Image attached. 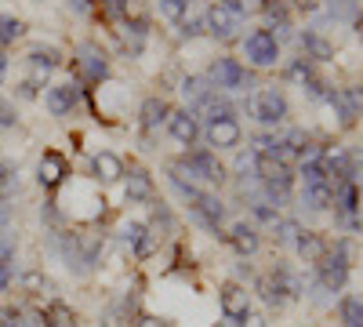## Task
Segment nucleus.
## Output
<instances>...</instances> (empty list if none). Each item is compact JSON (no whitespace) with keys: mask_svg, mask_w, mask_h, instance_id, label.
Segmentation results:
<instances>
[{"mask_svg":"<svg viewBox=\"0 0 363 327\" xmlns=\"http://www.w3.org/2000/svg\"><path fill=\"white\" fill-rule=\"evenodd\" d=\"M29 66H33V73H37L33 84H40V80H48V73H55L58 66H62V55H58L55 48H33L29 51Z\"/></svg>","mask_w":363,"mask_h":327,"instance_id":"obj_20","label":"nucleus"},{"mask_svg":"<svg viewBox=\"0 0 363 327\" xmlns=\"http://www.w3.org/2000/svg\"><path fill=\"white\" fill-rule=\"evenodd\" d=\"M124 37H128V48L138 55V51H142V44H145V22H142V18H138V22H131Z\"/></svg>","mask_w":363,"mask_h":327,"instance_id":"obj_35","label":"nucleus"},{"mask_svg":"<svg viewBox=\"0 0 363 327\" xmlns=\"http://www.w3.org/2000/svg\"><path fill=\"white\" fill-rule=\"evenodd\" d=\"M262 8H265V18H269L272 26L287 29V8H284V0H262Z\"/></svg>","mask_w":363,"mask_h":327,"instance_id":"obj_33","label":"nucleus"},{"mask_svg":"<svg viewBox=\"0 0 363 327\" xmlns=\"http://www.w3.org/2000/svg\"><path fill=\"white\" fill-rule=\"evenodd\" d=\"M193 215H196L207 229H218L222 218H225V204H222L218 196H211V193H200V196L193 200Z\"/></svg>","mask_w":363,"mask_h":327,"instance_id":"obj_14","label":"nucleus"},{"mask_svg":"<svg viewBox=\"0 0 363 327\" xmlns=\"http://www.w3.org/2000/svg\"><path fill=\"white\" fill-rule=\"evenodd\" d=\"M73 66L80 73L84 84H102L109 77V62H106V55L99 48H91V44H80L77 48V58H73Z\"/></svg>","mask_w":363,"mask_h":327,"instance_id":"obj_5","label":"nucleus"},{"mask_svg":"<svg viewBox=\"0 0 363 327\" xmlns=\"http://www.w3.org/2000/svg\"><path fill=\"white\" fill-rule=\"evenodd\" d=\"M338 316H342L345 327H363V302L349 294V299H342V306H338Z\"/></svg>","mask_w":363,"mask_h":327,"instance_id":"obj_28","label":"nucleus"},{"mask_svg":"<svg viewBox=\"0 0 363 327\" xmlns=\"http://www.w3.org/2000/svg\"><path fill=\"white\" fill-rule=\"evenodd\" d=\"M306 204H309V211L335 207V186H306Z\"/></svg>","mask_w":363,"mask_h":327,"instance_id":"obj_24","label":"nucleus"},{"mask_svg":"<svg viewBox=\"0 0 363 327\" xmlns=\"http://www.w3.org/2000/svg\"><path fill=\"white\" fill-rule=\"evenodd\" d=\"M91 171H95L99 182H120L128 167H124V160H120L116 153L102 150V153H95V160H91Z\"/></svg>","mask_w":363,"mask_h":327,"instance_id":"obj_17","label":"nucleus"},{"mask_svg":"<svg viewBox=\"0 0 363 327\" xmlns=\"http://www.w3.org/2000/svg\"><path fill=\"white\" fill-rule=\"evenodd\" d=\"M40 327H73V309H69L66 302H51V306L44 309Z\"/></svg>","mask_w":363,"mask_h":327,"instance_id":"obj_25","label":"nucleus"},{"mask_svg":"<svg viewBox=\"0 0 363 327\" xmlns=\"http://www.w3.org/2000/svg\"><path fill=\"white\" fill-rule=\"evenodd\" d=\"M69 8H77V11H87V8H91V0H69Z\"/></svg>","mask_w":363,"mask_h":327,"instance_id":"obj_47","label":"nucleus"},{"mask_svg":"<svg viewBox=\"0 0 363 327\" xmlns=\"http://www.w3.org/2000/svg\"><path fill=\"white\" fill-rule=\"evenodd\" d=\"M294 251L301 255V262H320L330 248H327V240H323V236L320 233H313V229H301V236H298V244H294Z\"/></svg>","mask_w":363,"mask_h":327,"instance_id":"obj_21","label":"nucleus"},{"mask_svg":"<svg viewBox=\"0 0 363 327\" xmlns=\"http://www.w3.org/2000/svg\"><path fill=\"white\" fill-rule=\"evenodd\" d=\"M182 26H186V29H182L186 37H196V33H203V29H207V22H200V18H182Z\"/></svg>","mask_w":363,"mask_h":327,"instance_id":"obj_41","label":"nucleus"},{"mask_svg":"<svg viewBox=\"0 0 363 327\" xmlns=\"http://www.w3.org/2000/svg\"><path fill=\"white\" fill-rule=\"evenodd\" d=\"M22 33H26L22 18H15V15H0V44H15Z\"/></svg>","mask_w":363,"mask_h":327,"instance_id":"obj_30","label":"nucleus"},{"mask_svg":"<svg viewBox=\"0 0 363 327\" xmlns=\"http://www.w3.org/2000/svg\"><path fill=\"white\" fill-rule=\"evenodd\" d=\"M265 280L272 284V291H277L284 302H287V299H298V294H301V280L287 270V265H272V273H269Z\"/></svg>","mask_w":363,"mask_h":327,"instance_id":"obj_19","label":"nucleus"},{"mask_svg":"<svg viewBox=\"0 0 363 327\" xmlns=\"http://www.w3.org/2000/svg\"><path fill=\"white\" fill-rule=\"evenodd\" d=\"M298 236H301V226H298L294 218H280V222H277V244L294 248V244H298Z\"/></svg>","mask_w":363,"mask_h":327,"instance_id":"obj_31","label":"nucleus"},{"mask_svg":"<svg viewBox=\"0 0 363 327\" xmlns=\"http://www.w3.org/2000/svg\"><path fill=\"white\" fill-rule=\"evenodd\" d=\"M244 327H269V323H265V320H262V316H255V313H251V316H247V320H244Z\"/></svg>","mask_w":363,"mask_h":327,"instance_id":"obj_46","label":"nucleus"},{"mask_svg":"<svg viewBox=\"0 0 363 327\" xmlns=\"http://www.w3.org/2000/svg\"><path fill=\"white\" fill-rule=\"evenodd\" d=\"M182 95H186L193 106H203L211 99V87H207L203 77H186V80H182Z\"/></svg>","mask_w":363,"mask_h":327,"instance_id":"obj_26","label":"nucleus"},{"mask_svg":"<svg viewBox=\"0 0 363 327\" xmlns=\"http://www.w3.org/2000/svg\"><path fill=\"white\" fill-rule=\"evenodd\" d=\"M66 174H69V164H66V157L58 153V150H48L44 157H40V164H37V182L44 186V189H58L66 182Z\"/></svg>","mask_w":363,"mask_h":327,"instance_id":"obj_9","label":"nucleus"},{"mask_svg":"<svg viewBox=\"0 0 363 327\" xmlns=\"http://www.w3.org/2000/svg\"><path fill=\"white\" fill-rule=\"evenodd\" d=\"M251 113L258 116V124H284L287 113H291V106H287V95H284V92H277V87H265V92L255 95Z\"/></svg>","mask_w":363,"mask_h":327,"instance_id":"obj_3","label":"nucleus"},{"mask_svg":"<svg viewBox=\"0 0 363 327\" xmlns=\"http://www.w3.org/2000/svg\"><path fill=\"white\" fill-rule=\"evenodd\" d=\"M182 167H186L189 174H196L200 182H211V186H218L222 178H225V167L218 164L215 153H207V150H193L182 157Z\"/></svg>","mask_w":363,"mask_h":327,"instance_id":"obj_6","label":"nucleus"},{"mask_svg":"<svg viewBox=\"0 0 363 327\" xmlns=\"http://www.w3.org/2000/svg\"><path fill=\"white\" fill-rule=\"evenodd\" d=\"M356 33H359V40H363V18L356 22Z\"/></svg>","mask_w":363,"mask_h":327,"instance_id":"obj_49","label":"nucleus"},{"mask_svg":"<svg viewBox=\"0 0 363 327\" xmlns=\"http://www.w3.org/2000/svg\"><path fill=\"white\" fill-rule=\"evenodd\" d=\"M124 15H128V0H102V18L120 22Z\"/></svg>","mask_w":363,"mask_h":327,"instance_id":"obj_37","label":"nucleus"},{"mask_svg":"<svg viewBox=\"0 0 363 327\" xmlns=\"http://www.w3.org/2000/svg\"><path fill=\"white\" fill-rule=\"evenodd\" d=\"M251 211H255V222H262V226H272V229H277L280 215H277V207H272V204H255Z\"/></svg>","mask_w":363,"mask_h":327,"instance_id":"obj_36","label":"nucleus"},{"mask_svg":"<svg viewBox=\"0 0 363 327\" xmlns=\"http://www.w3.org/2000/svg\"><path fill=\"white\" fill-rule=\"evenodd\" d=\"M4 70H8V55L0 51V77H4Z\"/></svg>","mask_w":363,"mask_h":327,"instance_id":"obj_48","label":"nucleus"},{"mask_svg":"<svg viewBox=\"0 0 363 327\" xmlns=\"http://www.w3.org/2000/svg\"><path fill=\"white\" fill-rule=\"evenodd\" d=\"M160 15L167 22H182L189 15V0H160Z\"/></svg>","mask_w":363,"mask_h":327,"instance_id":"obj_32","label":"nucleus"},{"mask_svg":"<svg viewBox=\"0 0 363 327\" xmlns=\"http://www.w3.org/2000/svg\"><path fill=\"white\" fill-rule=\"evenodd\" d=\"M120 233H124V240L131 244V251H135L138 258H149V255L157 251V233L149 229V226H142V222H128Z\"/></svg>","mask_w":363,"mask_h":327,"instance_id":"obj_12","label":"nucleus"},{"mask_svg":"<svg viewBox=\"0 0 363 327\" xmlns=\"http://www.w3.org/2000/svg\"><path fill=\"white\" fill-rule=\"evenodd\" d=\"M8 222H11V200L0 196V229H8Z\"/></svg>","mask_w":363,"mask_h":327,"instance_id":"obj_42","label":"nucleus"},{"mask_svg":"<svg viewBox=\"0 0 363 327\" xmlns=\"http://www.w3.org/2000/svg\"><path fill=\"white\" fill-rule=\"evenodd\" d=\"M11 186V164H4V160H0V193H4Z\"/></svg>","mask_w":363,"mask_h":327,"instance_id":"obj_44","label":"nucleus"},{"mask_svg":"<svg viewBox=\"0 0 363 327\" xmlns=\"http://www.w3.org/2000/svg\"><path fill=\"white\" fill-rule=\"evenodd\" d=\"M218 306H222L225 320L244 323V320L251 316V291L240 287V284H225V287L218 291Z\"/></svg>","mask_w":363,"mask_h":327,"instance_id":"obj_8","label":"nucleus"},{"mask_svg":"<svg viewBox=\"0 0 363 327\" xmlns=\"http://www.w3.org/2000/svg\"><path fill=\"white\" fill-rule=\"evenodd\" d=\"M44 102H48L51 116H69L77 109V102H80V87L77 84H55V87H48Z\"/></svg>","mask_w":363,"mask_h":327,"instance_id":"obj_11","label":"nucleus"},{"mask_svg":"<svg viewBox=\"0 0 363 327\" xmlns=\"http://www.w3.org/2000/svg\"><path fill=\"white\" fill-rule=\"evenodd\" d=\"M200 109L207 113V121H211V124H215V121H233V106H229V99L211 95V99H207Z\"/></svg>","mask_w":363,"mask_h":327,"instance_id":"obj_29","label":"nucleus"},{"mask_svg":"<svg viewBox=\"0 0 363 327\" xmlns=\"http://www.w3.org/2000/svg\"><path fill=\"white\" fill-rule=\"evenodd\" d=\"M124 178H128V186H124L128 204H149L153 200V178H149V171L131 167V171H124Z\"/></svg>","mask_w":363,"mask_h":327,"instance_id":"obj_13","label":"nucleus"},{"mask_svg":"<svg viewBox=\"0 0 363 327\" xmlns=\"http://www.w3.org/2000/svg\"><path fill=\"white\" fill-rule=\"evenodd\" d=\"M298 44H301V51H306V58H313V62H327V58H335V48H330L320 33H301L298 37Z\"/></svg>","mask_w":363,"mask_h":327,"instance_id":"obj_23","label":"nucleus"},{"mask_svg":"<svg viewBox=\"0 0 363 327\" xmlns=\"http://www.w3.org/2000/svg\"><path fill=\"white\" fill-rule=\"evenodd\" d=\"M22 287H26L29 294H40V291L51 287V284H48V277H40V273H26V277H22Z\"/></svg>","mask_w":363,"mask_h":327,"instance_id":"obj_38","label":"nucleus"},{"mask_svg":"<svg viewBox=\"0 0 363 327\" xmlns=\"http://www.w3.org/2000/svg\"><path fill=\"white\" fill-rule=\"evenodd\" d=\"M15 124H18L15 102H0V128H15Z\"/></svg>","mask_w":363,"mask_h":327,"instance_id":"obj_40","label":"nucleus"},{"mask_svg":"<svg viewBox=\"0 0 363 327\" xmlns=\"http://www.w3.org/2000/svg\"><path fill=\"white\" fill-rule=\"evenodd\" d=\"M301 178H306V186H330L323 160H301Z\"/></svg>","mask_w":363,"mask_h":327,"instance_id":"obj_27","label":"nucleus"},{"mask_svg":"<svg viewBox=\"0 0 363 327\" xmlns=\"http://www.w3.org/2000/svg\"><path fill=\"white\" fill-rule=\"evenodd\" d=\"M229 244H233V251H236L240 258H251L262 240H258V229H255L251 222H236V226L229 229Z\"/></svg>","mask_w":363,"mask_h":327,"instance_id":"obj_15","label":"nucleus"},{"mask_svg":"<svg viewBox=\"0 0 363 327\" xmlns=\"http://www.w3.org/2000/svg\"><path fill=\"white\" fill-rule=\"evenodd\" d=\"M356 207H359V186L352 182V178H349V182H338V186H335V211L352 226V222H356V218H352Z\"/></svg>","mask_w":363,"mask_h":327,"instance_id":"obj_18","label":"nucleus"},{"mask_svg":"<svg viewBox=\"0 0 363 327\" xmlns=\"http://www.w3.org/2000/svg\"><path fill=\"white\" fill-rule=\"evenodd\" d=\"M211 80L225 92H240V87H251V73L236 62V58H215L211 62Z\"/></svg>","mask_w":363,"mask_h":327,"instance_id":"obj_7","label":"nucleus"},{"mask_svg":"<svg viewBox=\"0 0 363 327\" xmlns=\"http://www.w3.org/2000/svg\"><path fill=\"white\" fill-rule=\"evenodd\" d=\"M0 327H22V320L15 313H0Z\"/></svg>","mask_w":363,"mask_h":327,"instance_id":"obj_45","label":"nucleus"},{"mask_svg":"<svg viewBox=\"0 0 363 327\" xmlns=\"http://www.w3.org/2000/svg\"><path fill=\"white\" fill-rule=\"evenodd\" d=\"M244 51H247V62L258 66V70L277 66V58H280V44L269 29H255V33L247 37V44H244Z\"/></svg>","mask_w":363,"mask_h":327,"instance_id":"obj_4","label":"nucleus"},{"mask_svg":"<svg viewBox=\"0 0 363 327\" xmlns=\"http://www.w3.org/2000/svg\"><path fill=\"white\" fill-rule=\"evenodd\" d=\"M240 138H244V131H240L236 121H215V124H207V142L218 145V150H236Z\"/></svg>","mask_w":363,"mask_h":327,"instance_id":"obj_16","label":"nucleus"},{"mask_svg":"<svg viewBox=\"0 0 363 327\" xmlns=\"http://www.w3.org/2000/svg\"><path fill=\"white\" fill-rule=\"evenodd\" d=\"M167 131L178 145H193L200 138V116L189 113V109H178V113L167 116Z\"/></svg>","mask_w":363,"mask_h":327,"instance_id":"obj_10","label":"nucleus"},{"mask_svg":"<svg viewBox=\"0 0 363 327\" xmlns=\"http://www.w3.org/2000/svg\"><path fill=\"white\" fill-rule=\"evenodd\" d=\"M207 33L218 40H233L240 29H244V4L240 0H218L215 8L207 11Z\"/></svg>","mask_w":363,"mask_h":327,"instance_id":"obj_1","label":"nucleus"},{"mask_svg":"<svg viewBox=\"0 0 363 327\" xmlns=\"http://www.w3.org/2000/svg\"><path fill=\"white\" fill-rule=\"evenodd\" d=\"M11 280H15V265H11L8 255H0V291H8Z\"/></svg>","mask_w":363,"mask_h":327,"instance_id":"obj_39","label":"nucleus"},{"mask_svg":"<svg viewBox=\"0 0 363 327\" xmlns=\"http://www.w3.org/2000/svg\"><path fill=\"white\" fill-rule=\"evenodd\" d=\"M316 273H320V287L323 291H342L349 280V240H338L335 251H327L316 262Z\"/></svg>","mask_w":363,"mask_h":327,"instance_id":"obj_2","label":"nucleus"},{"mask_svg":"<svg viewBox=\"0 0 363 327\" xmlns=\"http://www.w3.org/2000/svg\"><path fill=\"white\" fill-rule=\"evenodd\" d=\"M135 327H167V320H160V316H149V313H145V316H138V323H135Z\"/></svg>","mask_w":363,"mask_h":327,"instance_id":"obj_43","label":"nucleus"},{"mask_svg":"<svg viewBox=\"0 0 363 327\" xmlns=\"http://www.w3.org/2000/svg\"><path fill=\"white\" fill-rule=\"evenodd\" d=\"M138 116H142V128H145V131H157L167 116H171V109H167L164 99H145L142 109H138Z\"/></svg>","mask_w":363,"mask_h":327,"instance_id":"obj_22","label":"nucleus"},{"mask_svg":"<svg viewBox=\"0 0 363 327\" xmlns=\"http://www.w3.org/2000/svg\"><path fill=\"white\" fill-rule=\"evenodd\" d=\"M287 77H291V80H298L301 87H309V84L316 80V77H313V66H309V58H298V62H291Z\"/></svg>","mask_w":363,"mask_h":327,"instance_id":"obj_34","label":"nucleus"}]
</instances>
